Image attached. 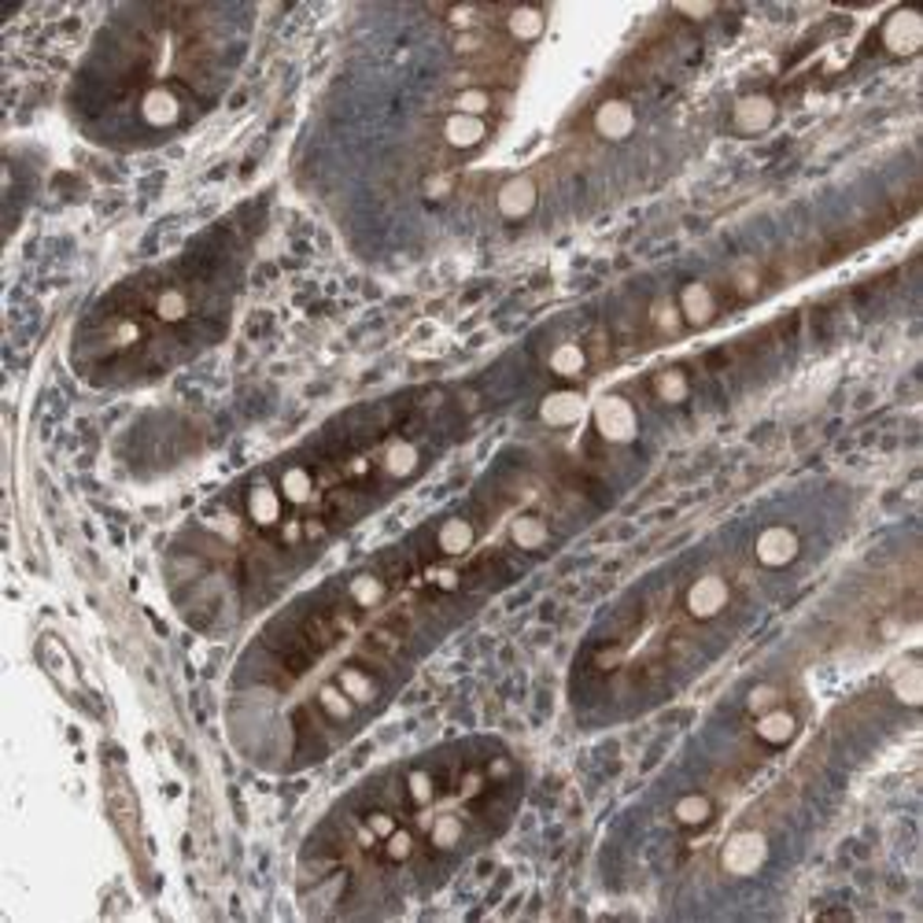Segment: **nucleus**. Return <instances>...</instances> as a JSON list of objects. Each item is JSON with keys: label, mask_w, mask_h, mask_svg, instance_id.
<instances>
[{"label": "nucleus", "mask_w": 923, "mask_h": 923, "mask_svg": "<svg viewBox=\"0 0 923 923\" xmlns=\"http://www.w3.org/2000/svg\"><path fill=\"white\" fill-rule=\"evenodd\" d=\"M672 817H676V824H680V828L709 824V820H713V798H709V794H698V791L683 794V798L672 806Z\"/></svg>", "instance_id": "obj_6"}, {"label": "nucleus", "mask_w": 923, "mask_h": 923, "mask_svg": "<svg viewBox=\"0 0 923 923\" xmlns=\"http://www.w3.org/2000/svg\"><path fill=\"white\" fill-rule=\"evenodd\" d=\"M731 602H735V588H731L728 573L706 569L683 588L680 610H683V617L694 620V625H709V620H717L725 614Z\"/></svg>", "instance_id": "obj_1"}, {"label": "nucleus", "mask_w": 923, "mask_h": 923, "mask_svg": "<svg viewBox=\"0 0 923 923\" xmlns=\"http://www.w3.org/2000/svg\"><path fill=\"white\" fill-rule=\"evenodd\" d=\"M488 137V118H473V115H459L451 112L444 123V141L451 144V149H477V144Z\"/></svg>", "instance_id": "obj_5"}, {"label": "nucleus", "mask_w": 923, "mask_h": 923, "mask_svg": "<svg viewBox=\"0 0 923 923\" xmlns=\"http://www.w3.org/2000/svg\"><path fill=\"white\" fill-rule=\"evenodd\" d=\"M754 735L761 739L765 746H787L794 735H798V713L780 706V709H765L754 725Z\"/></svg>", "instance_id": "obj_4"}, {"label": "nucleus", "mask_w": 923, "mask_h": 923, "mask_svg": "<svg viewBox=\"0 0 923 923\" xmlns=\"http://www.w3.org/2000/svg\"><path fill=\"white\" fill-rule=\"evenodd\" d=\"M802 554V536L791 525H769L754 539V559L761 569H787Z\"/></svg>", "instance_id": "obj_2"}, {"label": "nucleus", "mask_w": 923, "mask_h": 923, "mask_svg": "<svg viewBox=\"0 0 923 923\" xmlns=\"http://www.w3.org/2000/svg\"><path fill=\"white\" fill-rule=\"evenodd\" d=\"M595 133L602 137V141H625V137H632L636 130V107L632 100L625 97H606L602 104L595 107Z\"/></svg>", "instance_id": "obj_3"}]
</instances>
